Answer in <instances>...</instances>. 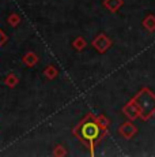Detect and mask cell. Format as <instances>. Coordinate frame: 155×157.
<instances>
[{
  "label": "cell",
  "instance_id": "52a82bcc",
  "mask_svg": "<svg viewBox=\"0 0 155 157\" xmlns=\"http://www.w3.org/2000/svg\"><path fill=\"white\" fill-rule=\"evenodd\" d=\"M103 6L110 13H117L123 6V0H103Z\"/></svg>",
  "mask_w": 155,
  "mask_h": 157
},
{
  "label": "cell",
  "instance_id": "8fae6325",
  "mask_svg": "<svg viewBox=\"0 0 155 157\" xmlns=\"http://www.w3.org/2000/svg\"><path fill=\"white\" fill-rule=\"evenodd\" d=\"M95 120H97V123L103 130H106V131H108V128H109V126H110V120L105 116V115H97V116H95Z\"/></svg>",
  "mask_w": 155,
  "mask_h": 157
},
{
  "label": "cell",
  "instance_id": "3957f363",
  "mask_svg": "<svg viewBox=\"0 0 155 157\" xmlns=\"http://www.w3.org/2000/svg\"><path fill=\"white\" fill-rule=\"evenodd\" d=\"M112 44H113L112 40H110L106 34H103V33H99V34L91 41V45H93V48L98 53H105L106 51L112 47Z\"/></svg>",
  "mask_w": 155,
  "mask_h": 157
},
{
  "label": "cell",
  "instance_id": "5b68a950",
  "mask_svg": "<svg viewBox=\"0 0 155 157\" xmlns=\"http://www.w3.org/2000/svg\"><path fill=\"white\" fill-rule=\"evenodd\" d=\"M136 127L132 124L131 122H125L123 124L120 126V128H118V132H120L121 135H123L124 138H127V140H129V138H132L133 135L136 134Z\"/></svg>",
  "mask_w": 155,
  "mask_h": 157
},
{
  "label": "cell",
  "instance_id": "7c38bea8",
  "mask_svg": "<svg viewBox=\"0 0 155 157\" xmlns=\"http://www.w3.org/2000/svg\"><path fill=\"white\" fill-rule=\"evenodd\" d=\"M7 22H8V25H10V26H13V28H16V26L20 23V17H19V14L11 13L10 15H8V18H7Z\"/></svg>",
  "mask_w": 155,
  "mask_h": 157
},
{
  "label": "cell",
  "instance_id": "8992f818",
  "mask_svg": "<svg viewBox=\"0 0 155 157\" xmlns=\"http://www.w3.org/2000/svg\"><path fill=\"white\" fill-rule=\"evenodd\" d=\"M38 60H40V59H38L37 53L33 52V51H30V52H27V53H25L23 57H22L23 64L27 66V67H34V66L38 63Z\"/></svg>",
  "mask_w": 155,
  "mask_h": 157
},
{
  "label": "cell",
  "instance_id": "6da1fadb",
  "mask_svg": "<svg viewBox=\"0 0 155 157\" xmlns=\"http://www.w3.org/2000/svg\"><path fill=\"white\" fill-rule=\"evenodd\" d=\"M74 135L80 141L83 145L90 149V155H94V147L102 141L106 135V130H103L95 120L93 113H87L85 119H82L72 130Z\"/></svg>",
  "mask_w": 155,
  "mask_h": 157
},
{
  "label": "cell",
  "instance_id": "9a60e30c",
  "mask_svg": "<svg viewBox=\"0 0 155 157\" xmlns=\"http://www.w3.org/2000/svg\"><path fill=\"white\" fill-rule=\"evenodd\" d=\"M7 40H8V37H7V34H5L4 32H3L2 29H0V48L3 47L5 43H7Z\"/></svg>",
  "mask_w": 155,
  "mask_h": 157
},
{
  "label": "cell",
  "instance_id": "30bf717a",
  "mask_svg": "<svg viewBox=\"0 0 155 157\" xmlns=\"http://www.w3.org/2000/svg\"><path fill=\"white\" fill-rule=\"evenodd\" d=\"M72 47H74V49H76L78 52H82V51H85L86 49V47H87V43H86V40L83 37H76L75 40H74V43H72Z\"/></svg>",
  "mask_w": 155,
  "mask_h": 157
},
{
  "label": "cell",
  "instance_id": "277c9868",
  "mask_svg": "<svg viewBox=\"0 0 155 157\" xmlns=\"http://www.w3.org/2000/svg\"><path fill=\"white\" fill-rule=\"evenodd\" d=\"M123 113H124L129 120H133V119H136V117L140 116V111H139L138 105H136V102L133 101V100H131V101L128 102V104L123 108Z\"/></svg>",
  "mask_w": 155,
  "mask_h": 157
},
{
  "label": "cell",
  "instance_id": "5bb4252c",
  "mask_svg": "<svg viewBox=\"0 0 155 157\" xmlns=\"http://www.w3.org/2000/svg\"><path fill=\"white\" fill-rule=\"evenodd\" d=\"M143 25H144L148 30H154L155 29V18L153 17V15L147 17L144 21H143Z\"/></svg>",
  "mask_w": 155,
  "mask_h": 157
},
{
  "label": "cell",
  "instance_id": "4fadbf2b",
  "mask_svg": "<svg viewBox=\"0 0 155 157\" xmlns=\"http://www.w3.org/2000/svg\"><path fill=\"white\" fill-rule=\"evenodd\" d=\"M53 156H55V157L67 156V149H65L63 145H56V146L53 147Z\"/></svg>",
  "mask_w": 155,
  "mask_h": 157
},
{
  "label": "cell",
  "instance_id": "7a4b0ae2",
  "mask_svg": "<svg viewBox=\"0 0 155 157\" xmlns=\"http://www.w3.org/2000/svg\"><path fill=\"white\" fill-rule=\"evenodd\" d=\"M133 101L138 105L140 111V117H143V119H148L151 116V113L155 111V97L147 89L140 90L136 94V97L133 98Z\"/></svg>",
  "mask_w": 155,
  "mask_h": 157
},
{
  "label": "cell",
  "instance_id": "9c48e42d",
  "mask_svg": "<svg viewBox=\"0 0 155 157\" xmlns=\"http://www.w3.org/2000/svg\"><path fill=\"white\" fill-rule=\"evenodd\" d=\"M4 83L7 85L10 89H14L18 83H19V78H18V75L16 74H14V72H10V74L5 77V79H4Z\"/></svg>",
  "mask_w": 155,
  "mask_h": 157
},
{
  "label": "cell",
  "instance_id": "ba28073f",
  "mask_svg": "<svg viewBox=\"0 0 155 157\" xmlns=\"http://www.w3.org/2000/svg\"><path fill=\"white\" fill-rule=\"evenodd\" d=\"M44 75L46 77V79L53 81V79H56V78H57V75H59V70L55 67V66L49 64V66H46L45 70H44Z\"/></svg>",
  "mask_w": 155,
  "mask_h": 157
}]
</instances>
